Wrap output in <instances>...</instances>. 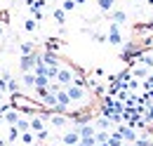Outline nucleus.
<instances>
[{"label": "nucleus", "mask_w": 153, "mask_h": 146, "mask_svg": "<svg viewBox=\"0 0 153 146\" xmlns=\"http://www.w3.org/2000/svg\"><path fill=\"white\" fill-rule=\"evenodd\" d=\"M130 75H132V78H146V75H149V66H144V64H141V66H134Z\"/></svg>", "instance_id": "obj_11"}, {"label": "nucleus", "mask_w": 153, "mask_h": 146, "mask_svg": "<svg viewBox=\"0 0 153 146\" xmlns=\"http://www.w3.org/2000/svg\"><path fill=\"white\" fill-rule=\"evenodd\" d=\"M42 61H45L47 66H59V59L52 54V52H45V54H42Z\"/></svg>", "instance_id": "obj_16"}, {"label": "nucleus", "mask_w": 153, "mask_h": 146, "mask_svg": "<svg viewBox=\"0 0 153 146\" xmlns=\"http://www.w3.org/2000/svg\"><path fill=\"white\" fill-rule=\"evenodd\" d=\"M78 146H97V139H94V137H82Z\"/></svg>", "instance_id": "obj_27"}, {"label": "nucleus", "mask_w": 153, "mask_h": 146, "mask_svg": "<svg viewBox=\"0 0 153 146\" xmlns=\"http://www.w3.org/2000/svg\"><path fill=\"white\" fill-rule=\"evenodd\" d=\"M17 127H19V132H28V130H31V120H26V118H19Z\"/></svg>", "instance_id": "obj_24"}, {"label": "nucleus", "mask_w": 153, "mask_h": 146, "mask_svg": "<svg viewBox=\"0 0 153 146\" xmlns=\"http://www.w3.org/2000/svg\"><path fill=\"white\" fill-rule=\"evenodd\" d=\"M42 118H45V115H40V113H36V115L31 118V130H33V132H40V130H45V123H42Z\"/></svg>", "instance_id": "obj_8"}, {"label": "nucleus", "mask_w": 153, "mask_h": 146, "mask_svg": "<svg viewBox=\"0 0 153 146\" xmlns=\"http://www.w3.org/2000/svg\"><path fill=\"white\" fill-rule=\"evenodd\" d=\"M2 97H5V90H0V106H2Z\"/></svg>", "instance_id": "obj_30"}, {"label": "nucleus", "mask_w": 153, "mask_h": 146, "mask_svg": "<svg viewBox=\"0 0 153 146\" xmlns=\"http://www.w3.org/2000/svg\"><path fill=\"white\" fill-rule=\"evenodd\" d=\"M36 137H38L40 142H45V139L50 137V132H47V130H40V132H36Z\"/></svg>", "instance_id": "obj_29"}, {"label": "nucleus", "mask_w": 153, "mask_h": 146, "mask_svg": "<svg viewBox=\"0 0 153 146\" xmlns=\"http://www.w3.org/2000/svg\"><path fill=\"white\" fill-rule=\"evenodd\" d=\"M21 83L26 85V87H36V71H28L21 75Z\"/></svg>", "instance_id": "obj_10"}, {"label": "nucleus", "mask_w": 153, "mask_h": 146, "mask_svg": "<svg viewBox=\"0 0 153 146\" xmlns=\"http://www.w3.org/2000/svg\"><path fill=\"white\" fill-rule=\"evenodd\" d=\"M61 144H64V146H78V144H80V134H78V130L66 132V134L61 137Z\"/></svg>", "instance_id": "obj_5"}, {"label": "nucleus", "mask_w": 153, "mask_h": 146, "mask_svg": "<svg viewBox=\"0 0 153 146\" xmlns=\"http://www.w3.org/2000/svg\"><path fill=\"white\" fill-rule=\"evenodd\" d=\"M76 2H78V5H85V2H87V0H76Z\"/></svg>", "instance_id": "obj_31"}, {"label": "nucleus", "mask_w": 153, "mask_h": 146, "mask_svg": "<svg viewBox=\"0 0 153 146\" xmlns=\"http://www.w3.org/2000/svg\"><path fill=\"white\" fill-rule=\"evenodd\" d=\"M2 33H5V31H2V26H0V38H2Z\"/></svg>", "instance_id": "obj_32"}, {"label": "nucleus", "mask_w": 153, "mask_h": 146, "mask_svg": "<svg viewBox=\"0 0 153 146\" xmlns=\"http://www.w3.org/2000/svg\"><path fill=\"white\" fill-rule=\"evenodd\" d=\"M111 123H113V120L106 118V115H104V118H97V127L99 130H111Z\"/></svg>", "instance_id": "obj_18"}, {"label": "nucleus", "mask_w": 153, "mask_h": 146, "mask_svg": "<svg viewBox=\"0 0 153 146\" xmlns=\"http://www.w3.org/2000/svg\"><path fill=\"white\" fill-rule=\"evenodd\" d=\"M108 42L111 45H123V36H120V24L118 21H111V26H108Z\"/></svg>", "instance_id": "obj_3"}, {"label": "nucleus", "mask_w": 153, "mask_h": 146, "mask_svg": "<svg viewBox=\"0 0 153 146\" xmlns=\"http://www.w3.org/2000/svg\"><path fill=\"white\" fill-rule=\"evenodd\" d=\"M151 54H153V50H151Z\"/></svg>", "instance_id": "obj_35"}, {"label": "nucleus", "mask_w": 153, "mask_h": 146, "mask_svg": "<svg viewBox=\"0 0 153 146\" xmlns=\"http://www.w3.org/2000/svg\"><path fill=\"white\" fill-rule=\"evenodd\" d=\"M40 57L42 54H38V52H33V54H24L21 57V73H28V71H36V64L40 61Z\"/></svg>", "instance_id": "obj_1"}, {"label": "nucleus", "mask_w": 153, "mask_h": 146, "mask_svg": "<svg viewBox=\"0 0 153 146\" xmlns=\"http://www.w3.org/2000/svg\"><path fill=\"white\" fill-rule=\"evenodd\" d=\"M111 19L118 21V24H123V21H127V14H125L123 10H113V12H111Z\"/></svg>", "instance_id": "obj_17"}, {"label": "nucleus", "mask_w": 153, "mask_h": 146, "mask_svg": "<svg viewBox=\"0 0 153 146\" xmlns=\"http://www.w3.org/2000/svg\"><path fill=\"white\" fill-rule=\"evenodd\" d=\"M132 146H153V142H151V139H146V137H139Z\"/></svg>", "instance_id": "obj_28"}, {"label": "nucleus", "mask_w": 153, "mask_h": 146, "mask_svg": "<svg viewBox=\"0 0 153 146\" xmlns=\"http://www.w3.org/2000/svg\"><path fill=\"white\" fill-rule=\"evenodd\" d=\"M36 87H50V78L47 75H36Z\"/></svg>", "instance_id": "obj_22"}, {"label": "nucleus", "mask_w": 153, "mask_h": 146, "mask_svg": "<svg viewBox=\"0 0 153 146\" xmlns=\"http://www.w3.org/2000/svg\"><path fill=\"white\" fill-rule=\"evenodd\" d=\"M21 137V132L17 125H10V130H7V142H14V139H19Z\"/></svg>", "instance_id": "obj_15"}, {"label": "nucleus", "mask_w": 153, "mask_h": 146, "mask_svg": "<svg viewBox=\"0 0 153 146\" xmlns=\"http://www.w3.org/2000/svg\"><path fill=\"white\" fill-rule=\"evenodd\" d=\"M123 146H132V144H123Z\"/></svg>", "instance_id": "obj_33"}, {"label": "nucleus", "mask_w": 153, "mask_h": 146, "mask_svg": "<svg viewBox=\"0 0 153 146\" xmlns=\"http://www.w3.org/2000/svg\"><path fill=\"white\" fill-rule=\"evenodd\" d=\"M24 28H26L28 33L36 31V28H38V19H26V21H24Z\"/></svg>", "instance_id": "obj_23"}, {"label": "nucleus", "mask_w": 153, "mask_h": 146, "mask_svg": "<svg viewBox=\"0 0 153 146\" xmlns=\"http://www.w3.org/2000/svg\"><path fill=\"white\" fill-rule=\"evenodd\" d=\"M137 2H141V0H137Z\"/></svg>", "instance_id": "obj_34"}, {"label": "nucleus", "mask_w": 153, "mask_h": 146, "mask_svg": "<svg viewBox=\"0 0 153 146\" xmlns=\"http://www.w3.org/2000/svg\"><path fill=\"white\" fill-rule=\"evenodd\" d=\"M106 144H108V146H123V144H125V139H123V134L115 130V132H111V137H108Z\"/></svg>", "instance_id": "obj_9"}, {"label": "nucleus", "mask_w": 153, "mask_h": 146, "mask_svg": "<svg viewBox=\"0 0 153 146\" xmlns=\"http://www.w3.org/2000/svg\"><path fill=\"white\" fill-rule=\"evenodd\" d=\"M118 132L123 134V139H125L127 144H134V142L139 139V137H137V132H134L132 127H125V125H118Z\"/></svg>", "instance_id": "obj_7"}, {"label": "nucleus", "mask_w": 153, "mask_h": 146, "mask_svg": "<svg viewBox=\"0 0 153 146\" xmlns=\"http://www.w3.org/2000/svg\"><path fill=\"white\" fill-rule=\"evenodd\" d=\"M61 7H64L66 12H73V10L78 7V2H76V0H64V2H61Z\"/></svg>", "instance_id": "obj_26"}, {"label": "nucleus", "mask_w": 153, "mask_h": 146, "mask_svg": "<svg viewBox=\"0 0 153 146\" xmlns=\"http://www.w3.org/2000/svg\"><path fill=\"white\" fill-rule=\"evenodd\" d=\"M2 111H5V113H2V120H5V123H7V125H17V123H19V111H14V109H7V106H2Z\"/></svg>", "instance_id": "obj_4"}, {"label": "nucleus", "mask_w": 153, "mask_h": 146, "mask_svg": "<svg viewBox=\"0 0 153 146\" xmlns=\"http://www.w3.org/2000/svg\"><path fill=\"white\" fill-rule=\"evenodd\" d=\"M19 52H21V57H24V54H33V52H36V50H33V42H21Z\"/></svg>", "instance_id": "obj_21"}, {"label": "nucleus", "mask_w": 153, "mask_h": 146, "mask_svg": "<svg viewBox=\"0 0 153 146\" xmlns=\"http://www.w3.org/2000/svg\"><path fill=\"white\" fill-rule=\"evenodd\" d=\"M19 90H21L19 80H14V78H7V92H12V94H19Z\"/></svg>", "instance_id": "obj_14"}, {"label": "nucleus", "mask_w": 153, "mask_h": 146, "mask_svg": "<svg viewBox=\"0 0 153 146\" xmlns=\"http://www.w3.org/2000/svg\"><path fill=\"white\" fill-rule=\"evenodd\" d=\"M54 19H57V24H66V10H64V7H57V10H54Z\"/></svg>", "instance_id": "obj_20"}, {"label": "nucleus", "mask_w": 153, "mask_h": 146, "mask_svg": "<svg viewBox=\"0 0 153 146\" xmlns=\"http://www.w3.org/2000/svg\"><path fill=\"white\" fill-rule=\"evenodd\" d=\"M73 80H76V73L71 71V69H59V73H57V83L59 85H64V87H68V85H73Z\"/></svg>", "instance_id": "obj_2"}, {"label": "nucleus", "mask_w": 153, "mask_h": 146, "mask_svg": "<svg viewBox=\"0 0 153 146\" xmlns=\"http://www.w3.org/2000/svg\"><path fill=\"white\" fill-rule=\"evenodd\" d=\"M66 92H68L71 101H82V99H85V87H78V85H68V87H66Z\"/></svg>", "instance_id": "obj_6"}, {"label": "nucleus", "mask_w": 153, "mask_h": 146, "mask_svg": "<svg viewBox=\"0 0 153 146\" xmlns=\"http://www.w3.org/2000/svg\"><path fill=\"white\" fill-rule=\"evenodd\" d=\"M21 144H26V146H31L33 144V142H36V139H38V137H36V134H33V130H28V132H21Z\"/></svg>", "instance_id": "obj_12"}, {"label": "nucleus", "mask_w": 153, "mask_h": 146, "mask_svg": "<svg viewBox=\"0 0 153 146\" xmlns=\"http://www.w3.org/2000/svg\"><path fill=\"white\" fill-rule=\"evenodd\" d=\"M52 125H54V127H64V125H66L64 113H54V115H52Z\"/></svg>", "instance_id": "obj_19"}, {"label": "nucleus", "mask_w": 153, "mask_h": 146, "mask_svg": "<svg viewBox=\"0 0 153 146\" xmlns=\"http://www.w3.org/2000/svg\"><path fill=\"white\" fill-rule=\"evenodd\" d=\"M97 5H99V10H101V12H104V14H108V12H111V10H113L115 0H99V2H97Z\"/></svg>", "instance_id": "obj_13"}, {"label": "nucleus", "mask_w": 153, "mask_h": 146, "mask_svg": "<svg viewBox=\"0 0 153 146\" xmlns=\"http://www.w3.org/2000/svg\"><path fill=\"white\" fill-rule=\"evenodd\" d=\"M45 47H47V52H54V50H59V40L57 38H50V40L45 42Z\"/></svg>", "instance_id": "obj_25"}]
</instances>
